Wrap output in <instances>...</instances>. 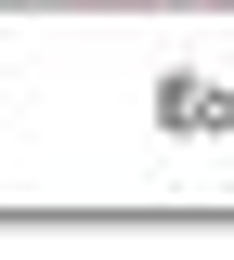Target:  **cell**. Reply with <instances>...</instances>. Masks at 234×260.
Here are the masks:
<instances>
[{
    "mask_svg": "<svg viewBox=\"0 0 234 260\" xmlns=\"http://www.w3.org/2000/svg\"><path fill=\"white\" fill-rule=\"evenodd\" d=\"M91 13H143V0H91Z\"/></svg>",
    "mask_w": 234,
    "mask_h": 260,
    "instance_id": "obj_1",
    "label": "cell"
},
{
    "mask_svg": "<svg viewBox=\"0 0 234 260\" xmlns=\"http://www.w3.org/2000/svg\"><path fill=\"white\" fill-rule=\"evenodd\" d=\"M221 13H234V0H221Z\"/></svg>",
    "mask_w": 234,
    "mask_h": 260,
    "instance_id": "obj_2",
    "label": "cell"
}]
</instances>
